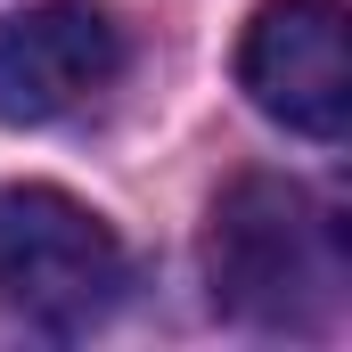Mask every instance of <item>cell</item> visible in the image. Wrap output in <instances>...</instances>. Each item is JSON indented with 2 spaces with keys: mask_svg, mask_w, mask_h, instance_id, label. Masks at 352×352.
Listing matches in <instances>:
<instances>
[{
  "mask_svg": "<svg viewBox=\"0 0 352 352\" xmlns=\"http://www.w3.org/2000/svg\"><path fill=\"white\" fill-rule=\"evenodd\" d=\"M205 278L230 320L320 328L344 295V238L311 188L246 173L205 221Z\"/></svg>",
  "mask_w": 352,
  "mask_h": 352,
  "instance_id": "6da1fadb",
  "label": "cell"
},
{
  "mask_svg": "<svg viewBox=\"0 0 352 352\" xmlns=\"http://www.w3.org/2000/svg\"><path fill=\"white\" fill-rule=\"evenodd\" d=\"M123 295L115 230L66 188H0V311L50 336H82Z\"/></svg>",
  "mask_w": 352,
  "mask_h": 352,
  "instance_id": "7a4b0ae2",
  "label": "cell"
},
{
  "mask_svg": "<svg viewBox=\"0 0 352 352\" xmlns=\"http://www.w3.org/2000/svg\"><path fill=\"white\" fill-rule=\"evenodd\" d=\"M238 82L295 140H344L352 123L344 0H263L238 50Z\"/></svg>",
  "mask_w": 352,
  "mask_h": 352,
  "instance_id": "3957f363",
  "label": "cell"
},
{
  "mask_svg": "<svg viewBox=\"0 0 352 352\" xmlns=\"http://www.w3.org/2000/svg\"><path fill=\"white\" fill-rule=\"evenodd\" d=\"M123 33L98 0H33L0 25V123H58L115 82Z\"/></svg>",
  "mask_w": 352,
  "mask_h": 352,
  "instance_id": "277c9868",
  "label": "cell"
}]
</instances>
